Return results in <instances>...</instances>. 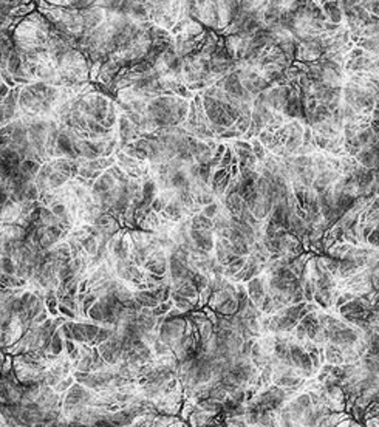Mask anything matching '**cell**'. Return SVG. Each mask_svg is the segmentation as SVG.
Returning <instances> with one entry per match:
<instances>
[{"mask_svg":"<svg viewBox=\"0 0 379 427\" xmlns=\"http://www.w3.org/2000/svg\"><path fill=\"white\" fill-rule=\"evenodd\" d=\"M324 347V359L325 362L331 364V365H338V364H342L344 362V358H342V347L339 345H334V344H324L322 345Z\"/></svg>","mask_w":379,"mask_h":427,"instance_id":"obj_9","label":"cell"},{"mask_svg":"<svg viewBox=\"0 0 379 427\" xmlns=\"http://www.w3.org/2000/svg\"><path fill=\"white\" fill-rule=\"evenodd\" d=\"M215 415L217 414H212V412L203 410L195 406L186 421H189L188 426H212V420L215 418Z\"/></svg>","mask_w":379,"mask_h":427,"instance_id":"obj_8","label":"cell"},{"mask_svg":"<svg viewBox=\"0 0 379 427\" xmlns=\"http://www.w3.org/2000/svg\"><path fill=\"white\" fill-rule=\"evenodd\" d=\"M355 45L362 48L366 53L378 54V36H375V37H359V39H356Z\"/></svg>","mask_w":379,"mask_h":427,"instance_id":"obj_11","label":"cell"},{"mask_svg":"<svg viewBox=\"0 0 379 427\" xmlns=\"http://www.w3.org/2000/svg\"><path fill=\"white\" fill-rule=\"evenodd\" d=\"M353 158L358 161L359 166L367 169H378V144L362 147Z\"/></svg>","mask_w":379,"mask_h":427,"instance_id":"obj_6","label":"cell"},{"mask_svg":"<svg viewBox=\"0 0 379 427\" xmlns=\"http://www.w3.org/2000/svg\"><path fill=\"white\" fill-rule=\"evenodd\" d=\"M245 260H246V255H237L232 262L224 265L223 266V277H226L229 280L234 274H237L238 271H240L242 266L245 265Z\"/></svg>","mask_w":379,"mask_h":427,"instance_id":"obj_10","label":"cell"},{"mask_svg":"<svg viewBox=\"0 0 379 427\" xmlns=\"http://www.w3.org/2000/svg\"><path fill=\"white\" fill-rule=\"evenodd\" d=\"M115 156H116V164H118L130 178L141 180L144 175L149 174V161L135 160V158H132V156H129L127 153H124L122 150H116V152H115Z\"/></svg>","mask_w":379,"mask_h":427,"instance_id":"obj_1","label":"cell"},{"mask_svg":"<svg viewBox=\"0 0 379 427\" xmlns=\"http://www.w3.org/2000/svg\"><path fill=\"white\" fill-rule=\"evenodd\" d=\"M366 245L372 246V248H379V232H378V227H375V229L367 235L366 238Z\"/></svg>","mask_w":379,"mask_h":427,"instance_id":"obj_14","label":"cell"},{"mask_svg":"<svg viewBox=\"0 0 379 427\" xmlns=\"http://www.w3.org/2000/svg\"><path fill=\"white\" fill-rule=\"evenodd\" d=\"M161 212L164 214L167 218H171V220L175 221V223H178V221H181V220H185L186 217H190L189 212L186 211V208L181 205L175 197L172 198L169 203L166 205V208H164Z\"/></svg>","mask_w":379,"mask_h":427,"instance_id":"obj_7","label":"cell"},{"mask_svg":"<svg viewBox=\"0 0 379 427\" xmlns=\"http://www.w3.org/2000/svg\"><path fill=\"white\" fill-rule=\"evenodd\" d=\"M189 235L193 241L195 248L206 252H212L214 249V231L212 229H190Z\"/></svg>","mask_w":379,"mask_h":427,"instance_id":"obj_5","label":"cell"},{"mask_svg":"<svg viewBox=\"0 0 379 427\" xmlns=\"http://www.w3.org/2000/svg\"><path fill=\"white\" fill-rule=\"evenodd\" d=\"M266 283H268V277H266V273H260L256 277L249 279L248 282H245V288L248 293L249 301L254 304L257 308L262 302V299L266 294Z\"/></svg>","mask_w":379,"mask_h":427,"instance_id":"obj_3","label":"cell"},{"mask_svg":"<svg viewBox=\"0 0 379 427\" xmlns=\"http://www.w3.org/2000/svg\"><path fill=\"white\" fill-rule=\"evenodd\" d=\"M248 141L251 142L252 153H254V156L257 158V161H263V160H265V156L268 155V150H266V149L262 146V142H260L257 138H251V139H248Z\"/></svg>","mask_w":379,"mask_h":427,"instance_id":"obj_13","label":"cell"},{"mask_svg":"<svg viewBox=\"0 0 379 427\" xmlns=\"http://www.w3.org/2000/svg\"><path fill=\"white\" fill-rule=\"evenodd\" d=\"M220 209H221V202L218 200V198H215V200L212 202V203H209V205H206V206H203L201 208V214L204 217H207V218H210L212 220L217 214L220 212Z\"/></svg>","mask_w":379,"mask_h":427,"instance_id":"obj_12","label":"cell"},{"mask_svg":"<svg viewBox=\"0 0 379 427\" xmlns=\"http://www.w3.org/2000/svg\"><path fill=\"white\" fill-rule=\"evenodd\" d=\"M167 260H169V254L166 249L158 248L153 252L149 254V257L143 263V269L152 274L164 276L167 274Z\"/></svg>","mask_w":379,"mask_h":427,"instance_id":"obj_2","label":"cell"},{"mask_svg":"<svg viewBox=\"0 0 379 427\" xmlns=\"http://www.w3.org/2000/svg\"><path fill=\"white\" fill-rule=\"evenodd\" d=\"M214 257L217 259L218 263L223 266L232 262L237 255L232 252V243L226 237H214V249H212Z\"/></svg>","mask_w":379,"mask_h":427,"instance_id":"obj_4","label":"cell"}]
</instances>
